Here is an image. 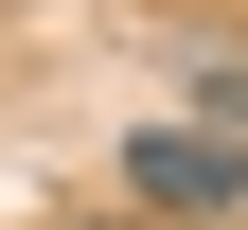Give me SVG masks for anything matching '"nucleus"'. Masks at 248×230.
Returning <instances> with one entry per match:
<instances>
[{
    "label": "nucleus",
    "mask_w": 248,
    "mask_h": 230,
    "mask_svg": "<svg viewBox=\"0 0 248 230\" xmlns=\"http://www.w3.org/2000/svg\"><path fill=\"white\" fill-rule=\"evenodd\" d=\"M71 230H142V213H71Z\"/></svg>",
    "instance_id": "obj_3"
},
{
    "label": "nucleus",
    "mask_w": 248,
    "mask_h": 230,
    "mask_svg": "<svg viewBox=\"0 0 248 230\" xmlns=\"http://www.w3.org/2000/svg\"><path fill=\"white\" fill-rule=\"evenodd\" d=\"M177 89H195L177 124H213V142L248 159V36H177Z\"/></svg>",
    "instance_id": "obj_2"
},
{
    "label": "nucleus",
    "mask_w": 248,
    "mask_h": 230,
    "mask_svg": "<svg viewBox=\"0 0 248 230\" xmlns=\"http://www.w3.org/2000/svg\"><path fill=\"white\" fill-rule=\"evenodd\" d=\"M124 213L142 230H231L248 213V159L213 124H124Z\"/></svg>",
    "instance_id": "obj_1"
}]
</instances>
